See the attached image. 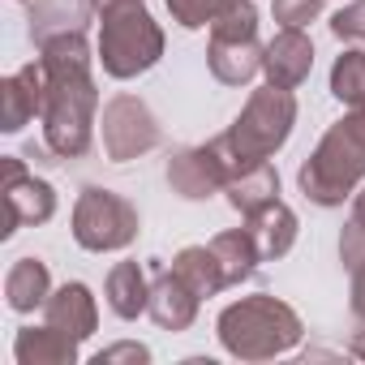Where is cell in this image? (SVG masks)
<instances>
[{"label": "cell", "instance_id": "obj_1", "mask_svg": "<svg viewBox=\"0 0 365 365\" xmlns=\"http://www.w3.org/2000/svg\"><path fill=\"white\" fill-rule=\"evenodd\" d=\"M43 78H48V103H43V142L61 159H78L91 150V125H95V82H91V52L82 31L56 35L43 43Z\"/></svg>", "mask_w": 365, "mask_h": 365}, {"label": "cell", "instance_id": "obj_2", "mask_svg": "<svg viewBox=\"0 0 365 365\" xmlns=\"http://www.w3.org/2000/svg\"><path fill=\"white\" fill-rule=\"evenodd\" d=\"M361 176H365V112H352L327 129V138L318 142L314 159L301 168L297 180L305 198H314L318 207H339L348 194H356Z\"/></svg>", "mask_w": 365, "mask_h": 365}, {"label": "cell", "instance_id": "obj_3", "mask_svg": "<svg viewBox=\"0 0 365 365\" xmlns=\"http://www.w3.org/2000/svg\"><path fill=\"white\" fill-rule=\"evenodd\" d=\"M220 339L241 361H267L301 339V318L275 297H245L220 314Z\"/></svg>", "mask_w": 365, "mask_h": 365}, {"label": "cell", "instance_id": "obj_4", "mask_svg": "<svg viewBox=\"0 0 365 365\" xmlns=\"http://www.w3.org/2000/svg\"><path fill=\"white\" fill-rule=\"evenodd\" d=\"M292 120H297V99H292V91L267 82L262 91L250 95L245 112L237 116V125H232L220 142L228 146L232 163H237L241 172H250V168L267 163V159L288 142Z\"/></svg>", "mask_w": 365, "mask_h": 365}, {"label": "cell", "instance_id": "obj_5", "mask_svg": "<svg viewBox=\"0 0 365 365\" xmlns=\"http://www.w3.org/2000/svg\"><path fill=\"white\" fill-rule=\"evenodd\" d=\"M99 18H103V31H99L103 73L125 82V78L146 73L163 56V35H159V26L150 22V14L142 5H120V9H108Z\"/></svg>", "mask_w": 365, "mask_h": 365}, {"label": "cell", "instance_id": "obj_6", "mask_svg": "<svg viewBox=\"0 0 365 365\" xmlns=\"http://www.w3.org/2000/svg\"><path fill=\"white\" fill-rule=\"evenodd\" d=\"M262 43H258V14L250 0H232V5L211 22V48L207 65L224 86H245L262 69Z\"/></svg>", "mask_w": 365, "mask_h": 365}, {"label": "cell", "instance_id": "obj_7", "mask_svg": "<svg viewBox=\"0 0 365 365\" xmlns=\"http://www.w3.org/2000/svg\"><path fill=\"white\" fill-rule=\"evenodd\" d=\"M73 237L82 250H95V254L125 250L138 237V211L120 194L91 185V190H82V198L73 207Z\"/></svg>", "mask_w": 365, "mask_h": 365}, {"label": "cell", "instance_id": "obj_8", "mask_svg": "<svg viewBox=\"0 0 365 365\" xmlns=\"http://www.w3.org/2000/svg\"><path fill=\"white\" fill-rule=\"evenodd\" d=\"M237 176H241V168L232 163V155L220 138L207 146H194V150H180L168 163V180L180 198H211V194L228 190Z\"/></svg>", "mask_w": 365, "mask_h": 365}, {"label": "cell", "instance_id": "obj_9", "mask_svg": "<svg viewBox=\"0 0 365 365\" xmlns=\"http://www.w3.org/2000/svg\"><path fill=\"white\" fill-rule=\"evenodd\" d=\"M155 146H159V125H155L150 108L133 95H116L103 108V150L116 163H125V159H138Z\"/></svg>", "mask_w": 365, "mask_h": 365}, {"label": "cell", "instance_id": "obj_10", "mask_svg": "<svg viewBox=\"0 0 365 365\" xmlns=\"http://www.w3.org/2000/svg\"><path fill=\"white\" fill-rule=\"evenodd\" d=\"M5 207H9L5 237H9L18 224H48L56 211V194H52L48 180L31 176L22 168V159H5Z\"/></svg>", "mask_w": 365, "mask_h": 365}, {"label": "cell", "instance_id": "obj_11", "mask_svg": "<svg viewBox=\"0 0 365 365\" xmlns=\"http://www.w3.org/2000/svg\"><path fill=\"white\" fill-rule=\"evenodd\" d=\"M43 103H48L43 65H26V69L9 73L5 86H0V129H5V133H18L26 120L43 116Z\"/></svg>", "mask_w": 365, "mask_h": 365}, {"label": "cell", "instance_id": "obj_12", "mask_svg": "<svg viewBox=\"0 0 365 365\" xmlns=\"http://www.w3.org/2000/svg\"><path fill=\"white\" fill-rule=\"evenodd\" d=\"M262 69H267V82L271 86H284V91H297L305 78H309V69H314V43L301 35V31H279L271 43H267V52H262Z\"/></svg>", "mask_w": 365, "mask_h": 365}, {"label": "cell", "instance_id": "obj_13", "mask_svg": "<svg viewBox=\"0 0 365 365\" xmlns=\"http://www.w3.org/2000/svg\"><path fill=\"white\" fill-rule=\"evenodd\" d=\"M198 292L180 279L176 271H159L155 284H150V318L163 327V331H185L194 318H198Z\"/></svg>", "mask_w": 365, "mask_h": 365}, {"label": "cell", "instance_id": "obj_14", "mask_svg": "<svg viewBox=\"0 0 365 365\" xmlns=\"http://www.w3.org/2000/svg\"><path fill=\"white\" fill-rule=\"evenodd\" d=\"M43 314H48V327H56V331H65L73 339H86L95 331V322H99L95 297H91L86 284H65L61 292H52L48 305H43Z\"/></svg>", "mask_w": 365, "mask_h": 365}, {"label": "cell", "instance_id": "obj_15", "mask_svg": "<svg viewBox=\"0 0 365 365\" xmlns=\"http://www.w3.org/2000/svg\"><path fill=\"white\" fill-rule=\"evenodd\" d=\"M172 271L185 279L198 297H215V292L232 288V284H228V271H224V262H220V254H215L211 245H190V250H180L176 262H172Z\"/></svg>", "mask_w": 365, "mask_h": 365}, {"label": "cell", "instance_id": "obj_16", "mask_svg": "<svg viewBox=\"0 0 365 365\" xmlns=\"http://www.w3.org/2000/svg\"><path fill=\"white\" fill-rule=\"evenodd\" d=\"M250 232H254L262 258H284L292 250V241H297V215L275 198L271 207H262V211L250 215Z\"/></svg>", "mask_w": 365, "mask_h": 365}, {"label": "cell", "instance_id": "obj_17", "mask_svg": "<svg viewBox=\"0 0 365 365\" xmlns=\"http://www.w3.org/2000/svg\"><path fill=\"white\" fill-rule=\"evenodd\" d=\"M14 352L22 365H69L78 356V339L56 331V327H31L18 335Z\"/></svg>", "mask_w": 365, "mask_h": 365}, {"label": "cell", "instance_id": "obj_18", "mask_svg": "<svg viewBox=\"0 0 365 365\" xmlns=\"http://www.w3.org/2000/svg\"><path fill=\"white\" fill-rule=\"evenodd\" d=\"M5 297H9V309L18 314L48 305V267L39 258H18L14 271L5 275Z\"/></svg>", "mask_w": 365, "mask_h": 365}, {"label": "cell", "instance_id": "obj_19", "mask_svg": "<svg viewBox=\"0 0 365 365\" xmlns=\"http://www.w3.org/2000/svg\"><path fill=\"white\" fill-rule=\"evenodd\" d=\"M108 305L116 318H138L150 305V284L138 262H116L108 275Z\"/></svg>", "mask_w": 365, "mask_h": 365}, {"label": "cell", "instance_id": "obj_20", "mask_svg": "<svg viewBox=\"0 0 365 365\" xmlns=\"http://www.w3.org/2000/svg\"><path fill=\"white\" fill-rule=\"evenodd\" d=\"M275 194H279V176H275V168H271V163H258V168L241 172L232 185H228V202H232L245 220H250L254 211L271 207V202H275Z\"/></svg>", "mask_w": 365, "mask_h": 365}, {"label": "cell", "instance_id": "obj_21", "mask_svg": "<svg viewBox=\"0 0 365 365\" xmlns=\"http://www.w3.org/2000/svg\"><path fill=\"white\" fill-rule=\"evenodd\" d=\"M69 31H82V0H43V5H35L31 39L39 48L56 35H69Z\"/></svg>", "mask_w": 365, "mask_h": 365}, {"label": "cell", "instance_id": "obj_22", "mask_svg": "<svg viewBox=\"0 0 365 365\" xmlns=\"http://www.w3.org/2000/svg\"><path fill=\"white\" fill-rule=\"evenodd\" d=\"M331 95L352 112H365V52H344L331 69Z\"/></svg>", "mask_w": 365, "mask_h": 365}, {"label": "cell", "instance_id": "obj_23", "mask_svg": "<svg viewBox=\"0 0 365 365\" xmlns=\"http://www.w3.org/2000/svg\"><path fill=\"white\" fill-rule=\"evenodd\" d=\"M232 5V0H168L172 18L185 26V31H198V26H211L224 9Z\"/></svg>", "mask_w": 365, "mask_h": 365}, {"label": "cell", "instance_id": "obj_24", "mask_svg": "<svg viewBox=\"0 0 365 365\" xmlns=\"http://www.w3.org/2000/svg\"><path fill=\"white\" fill-rule=\"evenodd\" d=\"M318 14H322V0H275V22L288 26V31L309 26Z\"/></svg>", "mask_w": 365, "mask_h": 365}, {"label": "cell", "instance_id": "obj_25", "mask_svg": "<svg viewBox=\"0 0 365 365\" xmlns=\"http://www.w3.org/2000/svg\"><path fill=\"white\" fill-rule=\"evenodd\" d=\"M331 31H335V39L365 43V0H352V5H344V9L331 18Z\"/></svg>", "mask_w": 365, "mask_h": 365}, {"label": "cell", "instance_id": "obj_26", "mask_svg": "<svg viewBox=\"0 0 365 365\" xmlns=\"http://www.w3.org/2000/svg\"><path fill=\"white\" fill-rule=\"evenodd\" d=\"M339 258H344V267H361L365 262V224L361 220H348V228H344V237H339Z\"/></svg>", "mask_w": 365, "mask_h": 365}, {"label": "cell", "instance_id": "obj_27", "mask_svg": "<svg viewBox=\"0 0 365 365\" xmlns=\"http://www.w3.org/2000/svg\"><path fill=\"white\" fill-rule=\"evenodd\" d=\"M112 361H150V352L142 344H116V348H103L95 356V365H112Z\"/></svg>", "mask_w": 365, "mask_h": 365}, {"label": "cell", "instance_id": "obj_28", "mask_svg": "<svg viewBox=\"0 0 365 365\" xmlns=\"http://www.w3.org/2000/svg\"><path fill=\"white\" fill-rule=\"evenodd\" d=\"M352 314L365 322V262L352 271Z\"/></svg>", "mask_w": 365, "mask_h": 365}, {"label": "cell", "instance_id": "obj_29", "mask_svg": "<svg viewBox=\"0 0 365 365\" xmlns=\"http://www.w3.org/2000/svg\"><path fill=\"white\" fill-rule=\"evenodd\" d=\"M120 5H142V0H91L95 14H108V9H120Z\"/></svg>", "mask_w": 365, "mask_h": 365}, {"label": "cell", "instance_id": "obj_30", "mask_svg": "<svg viewBox=\"0 0 365 365\" xmlns=\"http://www.w3.org/2000/svg\"><path fill=\"white\" fill-rule=\"evenodd\" d=\"M352 220H361V224H365V190H361V194H356V202H352Z\"/></svg>", "mask_w": 365, "mask_h": 365}, {"label": "cell", "instance_id": "obj_31", "mask_svg": "<svg viewBox=\"0 0 365 365\" xmlns=\"http://www.w3.org/2000/svg\"><path fill=\"white\" fill-rule=\"evenodd\" d=\"M348 348H352V352H356V356H365V327H361V331H356V335H352V344H348Z\"/></svg>", "mask_w": 365, "mask_h": 365}]
</instances>
